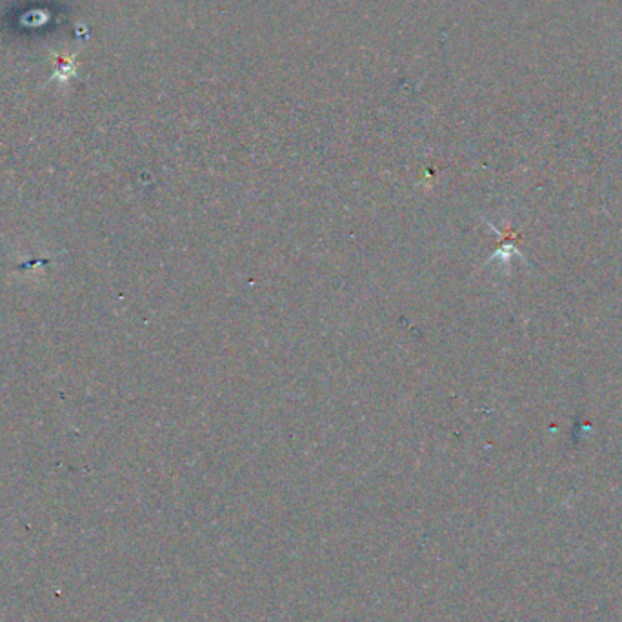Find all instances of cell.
Wrapping results in <instances>:
<instances>
[{"label": "cell", "mask_w": 622, "mask_h": 622, "mask_svg": "<svg viewBox=\"0 0 622 622\" xmlns=\"http://www.w3.org/2000/svg\"><path fill=\"white\" fill-rule=\"evenodd\" d=\"M491 228H493L495 231H497V233L500 235V237H503V247H500L499 252L495 253L493 257H491L490 260H493V259H503L504 262H506V260H510V257L512 255H517V257H520V259L522 260H526L524 259V255H522V253L519 252V250H517L515 247V240H519V235L517 233H510V231H507V233H500V230H497V228L493 226V224H491Z\"/></svg>", "instance_id": "1"}]
</instances>
